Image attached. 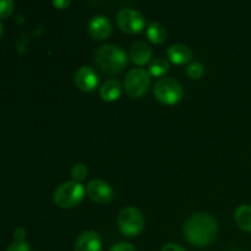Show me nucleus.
I'll use <instances>...</instances> for the list:
<instances>
[{
    "label": "nucleus",
    "instance_id": "nucleus-16",
    "mask_svg": "<svg viewBox=\"0 0 251 251\" xmlns=\"http://www.w3.org/2000/svg\"><path fill=\"white\" fill-rule=\"evenodd\" d=\"M146 36L152 43L161 44L166 41L167 31L166 27L162 26L158 22H151L146 29Z\"/></svg>",
    "mask_w": 251,
    "mask_h": 251
},
{
    "label": "nucleus",
    "instance_id": "nucleus-5",
    "mask_svg": "<svg viewBox=\"0 0 251 251\" xmlns=\"http://www.w3.org/2000/svg\"><path fill=\"white\" fill-rule=\"evenodd\" d=\"M183 86L171 77L161 78L153 87V95L163 104H176L183 97Z\"/></svg>",
    "mask_w": 251,
    "mask_h": 251
},
{
    "label": "nucleus",
    "instance_id": "nucleus-24",
    "mask_svg": "<svg viewBox=\"0 0 251 251\" xmlns=\"http://www.w3.org/2000/svg\"><path fill=\"white\" fill-rule=\"evenodd\" d=\"M25 235H26V230H25V228L22 227L16 228V230H15L14 233V237L15 239H16V242H24Z\"/></svg>",
    "mask_w": 251,
    "mask_h": 251
},
{
    "label": "nucleus",
    "instance_id": "nucleus-4",
    "mask_svg": "<svg viewBox=\"0 0 251 251\" xmlns=\"http://www.w3.org/2000/svg\"><path fill=\"white\" fill-rule=\"evenodd\" d=\"M118 227L126 237H136L145 227V218L136 207H125L118 216Z\"/></svg>",
    "mask_w": 251,
    "mask_h": 251
},
{
    "label": "nucleus",
    "instance_id": "nucleus-7",
    "mask_svg": "<svg viewBox=\"0 0 251 251\" xmlns=\"http://www.w3.org/2000/svg\"><path fill=\"white\" fill-rule=\"evenodd\" d=\"M117 22L119 28L129 34L140 33L146 24L144 15L132 7H125L120 10L117 14Z\"/></svg>",
    "mask_w": 251,
    "mask_h": 251
},
{
    "label": "nucleus",
    "instance_id": "nucleus-14",
    "mask_svg": "<svg viewBox=\"0 0 251 251\" xmlns=\"http://www.w3.org/2000/svg\"><path fill=\"white\" fill-rule=\"evenodd\" d=\"M100 97L104 102H114V100H119L120 95H122V85L118 80H108L100 87Z\"/></svg>",
    "mask_w": 251,
    "mask_h": 251
},
{
    "label": "nucleus",
    "instance_id": "nucleus-17",
    "mask_svg": "<svg viewBox=\"0 0 251 251\" xmlns=\"http://www.w3.org/2000/svg\"><path fill=\"white\" fill-rule=\"evenodd\" d=\"M169 70V61L164 58H157L150 64L149 68V74L152 76H156V77H159V76H163L168 73Z\"/></svg>",
    "mask_w": 251,
    "mask_h": 251
},
{
    "label": "nucleus",
    "instance_id": "nucleus-23",
    "mask_svg": "<svg viewBox=\"0 0 251 251\" xmlns=\"http://www.w3.org/2000/svg\"><path fill=\"white\" fill-rule=\"evenodd\" d=\"M161 251H186L183 247H180L179 244H176V243H168V244L164 245L162 248Z\"/></svg>",
    "mask_w": 251,
    "mask_h": 251
},
{
    "label": "nucleus",
    "instance_id": "nucleus-12",
    "mask_svg": "<svg viewBox=\"0 0 251 251\" xmlns=\"http://www.w3.org/2000/svg\"><path fill=\"white\" fill-rule=\"evenodd\" d=\"M167 56L169 60L176 65H184V64L190 63L193 59V53H191L190 48L186 47L185 44L176 43L172 44L167 50Z\"/></svg>",
    "mask_w": 251,
    "mask_h": 251
},
{
    "label": "nucleus",
    "instance_id": "nucleus-22",
    "mask_svg": "<svg viewBox=\"0 0 251 251\" xmlns=\"http://www.w3.org/2000/svg\"><path fill=\"white\" fill-rule=\"evenodd\" d=\"M109 251H136V249L130 243H118L113 245Z\"/></svg>",
    "mask_w": 251,
    "mask_h": 251
},
{
    "label": "nucleus",
    "instance_id": "nucleus-18",
    "mask_svg": "<svg viewBox=\"0 0 251 251\" xmlns=\"http://www.w3.org/2000/svg\"><path fill=\"white\" fill-rule=\"evenodd\" d=\"M87 174H88L87 167H86L83 163L74 164L73 168H71V176H73L74 180L78 181V183L82 181L83 179H86Z\"/></svg>",
    "mask_w": 251,
    "mask_h": 251
},
{
    "label": "nucleus",
    "instance_id": "nucleus-9",
    "mask_svg": "<svg viewBox=\"0 0 251 251\" xmlns=\"http://www.w3.org/2000/svg\"><path fill=\"white\" fill-rule=\"evenodd\" d=\"M75 83L82 92H93L98 86L97 73L91 66H81L75 74Z\"/></svg>",
    "mask_w": 251,
    "mask_h": 251
},
{
    "label": "nucleus",
    "instance_id": "nucleus-3",
    "mask_svg": "<svg viewBox=\"0 0 251 251\" xmlns=\"http://www.w3.org/2000/svg\"><path fill=\"white\" fill-rule=\"evenodd\" d=\"M85 188L81 183L75 180L65 181L60 184L54 191V202L61 208H73L82 201Z\"/></svg>",
    "mask_w": 251,
    "mask_h": 251
},
{
    "label": "nucleus",
    "instance_id": "nucleus-1",
    "mask_svg": "<svg viewBox=\"0 0 251 251\" xmlns=\"http://www.w3.org/2000/svg\"><path fill=\"white\" fill-rule=\"evenodd\" d=\"M218 232L217 221L210 213L199 212L191 216L184 226V237L195 247H207Z\"/></svg>",
    "mask_w": 251,
    "mask_h": 251
},
{
    "label": "nucleus",
    "instance_id": "nucleus-11",
    "mask_svg": "<svg viewBox=\"0 0 251 251\" xmlns=\"http://www.w3.org/2000/svg\"><path fill=\"white\" fill-rule=\"evenodd\" d=\"M102 240L100 234L95 230H86L78 235L75 243V251H100Z\"/></svg>",
    "mask_w": 251,
    "mask_h": 251
},
{
    "label": "nucleus",
    "instance_id": "nucleus-21",
    "mask_svg": "<svg viewBox=\"0 0 251 251\" xmlns=\"http://www.w3.org/2000/svg\"><path fill=\"white\" fill-rule=\"evenodd\" d=\"M6 251H31V248L26 242H15L10 244Z\"/></svg>",
    "mask_w": 251,
    "mask_h": 251
},
{
    "label": "nucleus",
    "instance_id": "nucleus-6",
    "mask_svg": "<svg viewBox=\"0 0 251 251\" xmlns=\"http://www.w3.org/2000/svg\"><path fill=\"white\" fill-rule=\"evenodd\" d=\"M151 83L150 74L144 69H132L125 77L124 86L130 98H140L147 92Z\"/></svg>",
    "mask_w": 251,
    "mask_h": 251
},
{
    "label": "nucleus",
    "instance_id": "nucleus-8",
    "mask_svg": "<svg viewBox=\"0 0 251 251\" xmlns=\"http://www.w3.org/2000/svg\"><path fill=\"white\" fill-rule=\"evenodd\" d=\"M86 193H87L88 198L96 203L100 205H105L109 202L113 198V189L105 181L100 180V179H93L86 186Z\"/></svg>",
    "mask_w": 251,
    "mask_h": 251
},
{
    "label": "nucleus",
    "instance_id": "nucleus-10",
    "mask_svg": "<svg viewBox=\"0 0 251 251\" xmlns=\"http://www.w3.org/2000/svg\"><path fill=\"white\" fill-rule=\"evenodd\" d=\"M87 29L92 38L97 39V41H103L112 34L113 25L108 17L100 15V16H95L90 20Z\"/></svg>",
    "mask_w": 251,
    "mask_h": 251
},
{
    "label": "nucleus",
    "instance_id": "nucleus-19",
    "mask_svg": "<svg viewBox=\"0 0 251 251\" xmlns=\"http://www.w3.org/2000/svg\"><path fill=\"white\" fill-rule=\"evenodd\" d=\"M186 73H188V75L190 76L191 78L198 80V78H200L201 76L203 75V73H205V68H203L202 64L198 63V61H194V63H191L190 65L188 66Z\"/></svg>",
    "mask_w": 251,
    "mask_h": 251
},
{
    "label": "nucleus",
    "instance_id": "nucleus-26",
    "mask_svg": "<svg viewBox=\"0 0 251 251\" xmlns=\"http://www.w3.org/2000/svg\"><path fill=\"white\" fill-rule=\"evenodd\" d=\"M2 29H4V27H2L1 21H0V37H1V34H2Z\"/></svg>",
    "mask_w": 251,
    "mask_h": 251
},
{
    "label": "nucleus",
    "instance_id": "nucleus-15",
    "mask_svg": "<svg viewBox=\"0 0 251 251\" xmlns=\"http://www.w3.org/2000/svg\"><path fill=\"white\" fill-rule=\"evenodd\" d=\"M234 220L238 227L251 233V205H242L235 210Z\"/></svg>",
    "mask_w": 251,
    "mask_h": 251
},
{
    "label": "nucleus",
    "instance_id": "nucleus-2",
    "mask_svg": "<svg viewBox=\"0 0 251 251\" xmlns=\"http://www.w3.org/2000/svg\"><path fill=\"white\" fill-rule=\"evenodd\" d=\"M96 63L102 71L109 75L122 73L127 64V56L120 47L114 44H105L97 50Z\"/></svg>",
    "mask_w": 251,
    "mask_h": 251
},
{
    "label": "nucleus",
    "instance_id": "nucleus-13",
    "mask_svg": "<svg viewBox=\"0 0 251 251\" xmlns=\"http://www.w3.org/2000/svg\"><path fill=\"white\" fill-rule=\"evenodd\" d=\"M152 56V49L146 42H135L130 49V59L136 65H146Z\"/></svg>",
    "mask_w": 251,
    "mask_h": 251
},
{
    "label": "nucleus",
    "instance_id": "nucleus-20",
    "mask_svg": "<svg viewBox=\"0 0 251 251\" xmlns=\"http://www.w3.org/2000/svg\"><path fill=\"white\" fill-rule=\"evenodd\" d=\"M15 4L12 0H0V19H6L14 11Z\"/></svg>",
    "mask_w": 251,
    "mask_h": 251
},
{
    "label": "nucleus",
    "instance_id": "nucleus-25",
    "mask_svg": "<svg viewBox=\"0 0 251 251\" xmlns=\"http://www.w3.org/2000/svg\"><path fill=\"white\" fill-rule=\"evenodd\" d=\"M53 5L56 9H64V7L70 5V1H69V0H54Z\"/></svg>",
    "mask_w": 251,
    "mask_h": 251
}]
</instances>
